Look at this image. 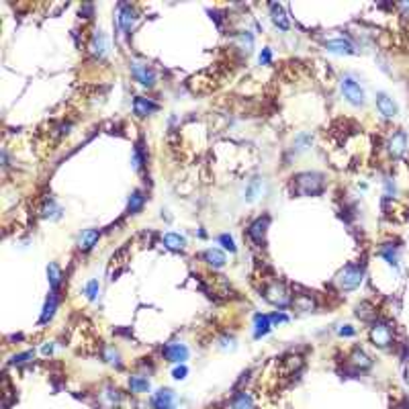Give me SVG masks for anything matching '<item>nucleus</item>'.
Masks as SVG:
<instances>
[{
	"mask_svg": "<svg viewBox=\"0 0 409 409\" xmlns=\"http://www.w3.org/2000/svg\"><path fill=\"white\" fill-rule=\"evenodd\" d=\"M325 180L317 172H303L293 178V190L301 196H315L323 190Z\"/></svg>",
	"mask_w": 409,
	"mask_h": 409,
	"instance_id": "f257e3e1",
	"label": "nucleus"
},
{
	"mask_svg": "<svg viewBox=\"0 0 409 409\" xmlns=\"http://www.w3.org/2000/svg\"><path fill=\"white\" fill-rule=\"evenodd\" d=\"M340 88H342L344 98L350 102V105H354V107H360L362 102H364V90H362L360 82H358V80H356L352 74L342 76V80H340Z\"/></svg>",
	"mask_w": 409,
	"mask_h": 409,
	"instance_id": "f03ea898",
	"label": "nucleus"
},
{
	"mask_svg": "<svg viewBox=\"0 0 409 409\" xmlns=\"http://www.w3.org/2000/svg\"><path fill=\"white\" fill-rule=\"evenodd\" d=\"M338 287L342 289V291H354V289H358L362 284V280H364V270L360 268V266H354V264H350V266H346L340 274H338Z\"/></svg>",
	"mask_w": 409,
	"mask_h": 409,
	"instance_id": "7ed1b4c3",
	"label": "nucleus"
},
{
	"mask_svg": "<svg viewBox=\"0 0 409 409\" xmlns=\"http://www.w3.org/2000/svg\"><path fill=\"white\" fill-rule=\"evenodd\" d=\"M371 340L379 348H389L393 344V330L387 321H375L371 328Z\"/></svg>",
	"mask_w": 409,
	"mask_h": 409,
	"instance_id": "20e7f679",
	"label": "nucleus"
},
{
	"mask_svg": "<svg viewBox=\"0 0 409 409\" xmlns=\"http://www.w3.org/2000/svg\"><path fill=\"white\" fill-rule=\"evenodd\" d=\"M131 74L141 86H153L156 84V72H153L151 66H147L143 62H131Z\"/></svg>",
	"mask_w": 409,
	"mask_h": 409,
	"instance_id": "39448f33",
	"label": "nucleus"
},
{
	"mask_svg": "<svg viewBox=\"0 0 409 409\" xmlns=\"http://www.w3.org/2000/svg\"><path fill=\"white\" fill-rule=\"evenodd\" d=\"M135 21H137V13H135V9H133L131 5L121 3V5H119V17H117L119 27H121L125 33H131Z\"/></svg>",
	"mask_w": 409,
	"mask_h": 409,
	"instance_id": "423d86ee",
	"label": "nucleus"
},
{
	"mask_svg": "<svg viewBox=\"0 0 409 409\" xmlns=\"http://www.w3.org/2000/svg\"><path fill=\"white\" fill-rule=\"evenodd\" d=\"M264 295H266V299H268L272 305H276V307H287V305H289V293H287V289H284L282 284H278V282H272L270 287H266Z\"/></svg>",
	"mask_w": 409,
	"mask_h": 409,
	"instance_id": "0eeeda50",
	"label": "nucleus"
},
{
	"mask_svg": "<svg viewBox=\"0 0 409 409\" xmlns=\"http://www.w3.org/2000/svg\"><path fill=\"white\" fill-rule=\"evenodd\" d=\"M164 358L168 362H178L182 364L186 358H188V348L184 344H168L164 348Z\"/></svg>",
	"mask_w": 409,
	"mask_h": 409,
	"instance_id": "6e6552de",
	"label": "nucleus"
},
{
	"mask_svg": "<svg viewBox=\"0 0 409 409\" xmlns=\"http://www.w3.org/2000/svg\"><path fill=\"white\" fill-rule=\"evenodd\" d=\"M377 109H379V113H381L383 117H387V119H393V117L397 115L395 100H393L389 94H385V92H379V94H377Z\"/></svg>",
	"mask_w": 409,
	"mask_h": 409,
	"instance_id": "1a4fd4ad",
	"label": "nucleus"
},
{
	"mask_svg": "<svg viewBox=\"0 0 409 409\" xmlns=\"http://www.w3.org/2000/svg\"><path fill=\"white\" fill-rule=\"evenodd\" d=\"M270 219L268 217H258L248 229V235L252 237L254 243H264V235H266V227H268Z\"/></svg>",
	"mask_w": 409,
	"mask_h": 409,
	"instance_id": "9d476101",
	"label": "nucleus"
},
{
	"mask_svg": "<svg viewBox=\"0 0 409 409\" xmlns=\"http://www.w3.org/2000/svg\"><path fill=\"white\" fill-rule=\"evenodd\" d=\"M325 49L332 51V54H340V56H352V54H356L354 45H352L348 39H342V37L328 41V43H325Z\"/></svg>",
	"mask_w": 409,
	"mask_h": 409,
	"instance_id": "9b49d317",
	"label": "nucleus"
},
{
	"mask_svg": "<svg viewBox=\"0 0 409 409\" xmlns=\"http://www.w3.org/2000/svg\"><path fill=\"white\" fill-rule=\"evenodd\" d=\"M90 49H92V54H94L96 58H105L107 51H109V37L102 33V31H96V33L92 35Z\"/></svg>",
	"mask_w": 409,
	"mask_h": 409,
	"instance_id": "f8f14e48",
	"label": "nucleus"
},
{
	"mask_svg": "<svg viewBox=\"0 0 409 409\" xmlns=\"http://www.w3.org/2000/svg\"><path fill=\"white\" fill-rule=\"evenodd\" d=\"M174 393L170 391V389H160L156 395L151 397V405H153V409H172V405H174Z\"/></svg>",
	"mask_w": 409,
	"mask_h": 409,
	"instance_id": "ddd939ff",
	"label": "nucleus"
},
{
	"mask_svg": "<svg viewBox=\"0 0 409 409\" xmlns=\"http://www.w3.org/2000/svg\"><path fill=\"white\" fill-rule=\"evenodd\" d=\"M158 109H160V107L156 105V102H151L149 98L137 96V98L133 100V111H135L137 117H147V115H151V113H156Z\"/></svg>",
	"mask_w": 409,
	"mask_h": 409,
	"instance_id": "4468645a",
	"label": "nucleus"
},
{
	"mask_svg": "<svg viewBox=\"0 0 409 409\" xmlns=\"http://www.w3.org/2000/svg\"><path fill=\"white\" fill-rule=\"evenodd\" d=\"M389 151H391V156L393 158H399L401 153L405 151V147H407V135L403 133V131H397V133H393L391 135V139H389Z\"/></svg>",
	"mask_w": 409,
	"mask_h": 409,
	"instance_id": "2eb2a0df",
	"label": "nucleus"
},
{
	"mask_svg": "<svg viewBox=\"0 0 409 409\" xmlns=\"http://www.w3.org/2000/svg\"><path fill=\"white\" fill-rule=\"evenodd\" d=\"M350 362H352V366H356L358 371H366V369H371V366H373L371 356H369L364 350H360V348H356V350L352 352V356H350Z\"/></svg>",
	"mask_w": 409,
	"mask_h": 409,
	"instance_id": "dca6fc26",
	"label": "nucleus"
},
{
	"mask_svg": "<svg viewBox=\"0 0 409 409\" xmlns=\"http://www.w3.org/2000/svg\"><path fill=\"white\" fill-rule=\"evenodd\" d=\"M98 237H100L98 229H84L82 235H80V239H78V248H80L82 252H88V250H92V248L96 246Z\"/></svg>",
	"mask_w": 409,
	"mask_h": 409,
	"instance_id": "f3484780",
	"label": "nucleus"
},
{
	"mask_svg": "<svg viewBox=\"0 0 409 409\" xmlns=\"http://www.w3.org/2000/svg\"><path fill=\"white\" fill-rule=\"evenodd\" d=\"M202 258H204V262H207L209 266H213V268H221V266L225 264V254L219 252L217 248L207 250V252L202 254Z\"/></svg>",
	"mask_w": 409,
	"mask_h": 409,
	"instance_id": "a211bd4d",
	"label": "nucleus"
},
{
	"mask_svg": "<svg viewBox=\"0 0 409 409\" xmlns=\"http://www.w3.org/2000/svg\"><path fill=\"white\" fill-rule=\"evenodd\" d=\"M143 204H145V196H143V192H141V190H133L131 196H129L127 213H129V215H137V213L143 209Z\"/></svg>",
	"mask_w": 409,
	"mask_h": 409,
	"instance_id": "6ab92c4d",
	"label": "nucleus"
},
{
	"mask_svg": "<svg viewBox=\"0 0 409 409\" xmlns=\"http://www.w3.org/2000/svg\"><path fill=\"white\" fill-rule=\"evenodd\" d=\"M56 307H58V297H56V293H51V297L47 299V303H45V307H43V313H41L39 323H47L49 319H54Z\"/></svg>",
	"mask_w": 409,
	"mask_h": 409,
	"instance_id": "aec40b11",
	"label": "nucleus"
},
{
	"mask_svg": "<svg viewBox=\"0 0 409 409\" xmlns=\"http://www.w3.org/2000/svg\"><path fill=\"white\" fill-rule=\"evenodd\" d=\"M256 332H254V336L256 338H262V336H266L268 332H270V328H272V321H270V315H262V313H258L256 315Z\"/></svg>",
	"mask_w": 409,
	"mask_h": 409,
	"instance_id": "412c9836",
	"label": "nucleus"
},
{
	"mask_svg": "<svg viewBox=\"0 0 409 409\" xmlns=\"http://www.w3.org/2000/svg\"><path fill=\"white\" fill-rule=\"evenodd\" d=\"M47 278H49V287H51V291L56 293V291L60 289V284H62V270H60L58 264L51 262V264L47 266Z\"/></svg>",
	"mask_w": 409,
	"mask_h": 409,
	"instance_id": "4be33fe9",
	"label": "nucleus"
},
{
	"mask_svg": "<svg viewBox=\"0 0 409 409\" xmlns=\"http://www.w3.org/2000/svg\"><path fill=\"white\" fill-rule=\"evenodd\" d=\"M262 188H264V182L260 180V178H254V180H250V184H248V188H246V200H256L258 196H262Z\"/></svg>",
	"mask_w": 409,
	"mask_h": 409,
	"instance_id": "5701e85b",
	"label": "nucleus"
},
{
	"mask_svg": "<svg viewBox=\"0 0 409 409\" xmlns=\"http://www.w3.org/2000/svg\"><path fill=\"white\" fill-rule=\"evenodd\" d=\"M164 246H166L168 250L178 252V250H184L186 239H184L180 233H166V235H164Z\"/></svg>",
	"mask_w": 409,
	"mask_h": 409,
	"instance_id": "b1692460",
	"label": "nucleus"
},
{
	"mask_svg": "<svg viewBox=\"0 0 409 409\" xmlns=\"http://www.w3.org/2000/svg\"><path fill=\"white\" fill-rule=\"evenodd\" d=\"M235 45H237V49H241V51H246V54H250L252 47H254V35H252L250 31H241V33H237V37H235Z\"/></svg>",
	"mask_w": 409,
	"mask_h": 409,
	"instance_id": "393cba45",
	"label": "nucleus"
},
{
	"mask_svg": "<svg viewBox=\"0 0 409 409\" xmlns=\"http://www.w3.org/2000/svg\"><path fill=\"white\" fill-rule=\"evenodd\" d=\"M270 11H272V23H274L278 29L287 31V29H289V21H287V15H284L282 7H280V5H272Z\"/></svg>",
	"mask_w": 409,
	"mask_h": 409,
	"instance_id": "a878e982",
	"label": "nucleus"
},
{
	"mask_svg": "<svg viewBox=\"0 0 409 409\" xmlns=\"http://www.w3.org/2000/svg\"><path fill=\"white\" fill-rule=\"evenodd\" d=\"M293 305L297 307L299 311H313V309H315V303H313V299H311L309 295H299V297H295Z\"/></svg>",
	"mask_w": 409,
	"mask_h": 409,
	"instance_id": "bb28decb",
	"label": "nucleus"
},
{
	"mask_svg": "<svg viewBox=\"0 0 409 409\" xmlns=\"http://www.w3.org/2000/svg\"><path fill=\"white\" fill-rule=\"evenodd\" d=\"M381 256L387 260V264L389 266H393V268H399V260H397V250L391 246V243H387V246H383L381 248Z\"/></svg>",
	"mask_w": 409,
	"mask_h": 409,
	"instance_id": "cd10ccee",
	"label": "nucleus"
},
{
	"mask_svg": "<svg viewBox=\"0 0 409 409\" xmlns=\"http://www.w3.org/2000/svg\"><path fill=\"white\" fill-rule=\"evenodd\" d=\"M129 389L133 393H145V391H149V381L143 379V377H131L129 379Z\"/></svg>",
	"mask_w": 409,
	"mask_h": 409,
	"instance_id": "c85d7f7f",
	"label": "nucleus"
},
{
	"mask_svg": "<svg viewBox=\"0 0 409 409\" xmlns=\"http://www.w3.org/2000/svg\"><path fill=\"white\" fill-rule=\"evenodd\" d=\"M356 315L360 317V319H375L377 311H375V307L371 303H360V305L356 307Z\"/></svg>",
	"mask_w": 409,
	"mask_h": 409,
	"instance_id": "c756f323",
	"label": "nucleus"
},
{
	"mask_svg": "<svg viewBox=\"0 0 409 409\" xmlns=\"http://www.w3.org/2000/svg\"><path fill=\"white\" fill-rule=\"evenodd\" d=\"M41 213H43V217H49V219H58L60 217V213H62V209L56 204V200L54 198H49L47 202H45V207L41 209Z\"/></svg>",
	"mask_w": 409,
	"mask_h": 409,
	"instance_id": "7c9ffc66",
	"label": "nucleus"
},
{
	"mask_svg": "<svg viewBox=\"0 0 409 409\" xmlns=\"http://www.w3.org/2000/svg\"><path fill=\"white\" fill-rule=\"evenodd\" d=\"M231 409H254V403H252V397L248 393H239L233 403H231Z\"/></svg>",
	"mask_w": 409,
	"mask_h": 409,
	"instance_id": "2f4dec72",
	"label": "nucleus"
},
{
	"mask_svg": "<svg viewBox=\"0 0 409 409\" xmlns=\"http://www.w3.org/2000/svg\"><path fill=\"white\" fill-rule=\"evenodd\" d=\"M98 291H100V284H98V280H90L86 287H84V295L90 299V301H94L96 297H98Z\"/></svg>",
	"mask_w": 409,
	"mask_h": 409,
	"instance_id": "473e14b6",
	"label": "nucleus"
},
{
	"mask_svg": "<svg viewBox=\"0 0 409 409\" xmlns=\"http://www.w3.org/2000/svg\"><path fill=\"white\" fill-rule=\"evenodd\" d=\"M143 153H141V147L137 145L135 149H133V156H131V164H133V168L135 170H141V166H143Z\"/></svg>",
	"mask_w": 409,
	"mask_h": 409,
	"instance_id": "72a5a7b5",
	"label": "nucleus"
},
{
	"mask_svg": "<svg viewBox=\"0 0 409 409\" xmlns=\"http://www.w3.org/2000/svg\"><path fill=\"white\" fill-rule=\"evenodd\" d=\"M219 243H221L225 250H229V252H235V250H237L235 243H233V239H231V235H227V233L219 235Z\"/></svg>",
	"mask_w": 409,
	"mask_h": 409,
	"instance_id": "f704fd0d",
	"label": "nucleus"
},
{
	"mask_svg": "<svg viewBox=\"0 0 409 409\" xmlns=\"http://www.w3.org/2000/svg\"><path fill=\"white\" fill-rule=\"evenodd\" d=\"M105 358H107V362H111V364H119V354H117L113 348H107V350H105Z\"/></svg>",
	"mask_w": 409,
	"mask_h": 409,
	"instance_id": "c9c22d12",
	"label": "nucleus"
},
{
	"mask_svg": "<svg viewBox=\"0 0 409 409\" xmlns=\"http://www.w3.org/2000/svg\"><path fill=\"white\" fill-rule=\"evenodd\" d=\"M186 375H188V369L182 364V366H178V369H174V373H172V377L176 379V381H182V379H186Z\"/></svg>",
	"mask_w": 409,
	"mask_h": 409,
	"instance_id": "e433bc0d",
	"label": "nucleus"
},
{
	"mask_svg": "<svg viewBox=\"0 0 409 409\" xmlns=\"http://www.w3.org/2000/svg\"><path fill=\"white\" fill-rule=\"evenodd\" d=\"M29 358H33V352H25V354H19V356H15L13 358V364H23V362H27Z\"/></svg>",
	"mask_w": 409,
	"mask_h": 409,
	"instance_id": "4c0bfd02",
	"label": "nucleus"
},
{
	"mask_svg": "<svg viewBox=\"0 0 409 409\" xmlns=\"http://www.w3.org/2000/svg\"><path fill=\"white\" fill-rule=\"evenodd\" d=\"M270 60H272L270 49H268V47H266V49H262V54H260V64H270Z\"/></svg>",
	"mask_w": 409,
	"mask_h": 409,
	"instance_id": "58836bf2",
	"label": "nucleus"
},
{
	"mask_svg": "<svg viewBox=\"0 0 409 409\" xmlns=\"http://www.w3.org/2000/svg\"><path fill=\"white\" fill-rule=\"evenodd\" d=\"M221 346H223V350H233V348H235V340H233V338H223V340H221Z\"/></svg>",
	"mask_w": 409,
	"mask_h": 409,
	"instance_id": "ea45409f",
	"label": "nucleus"
},
{
	"mask_svg": "<svg viewBox=\"0 0 409 409\" xmlns=\"http://www.w3.org/2000/svg\"><path fill=\"white\" fill-rule=\"evenodd\" d=\"M356 332H354V328L352 325H344L342 330H340V336H354Z\"/></svg>",
	"mask_w": 409,
	"mask_h": 409,
	"instance_id": "a19ab883",
	"label": "nucleus"
},
{
	"mask_svg": "<svg viewBox=\"0 0 409 409\" xmlns=\"http://www.w3.org/2000/svg\"><path fill=\"white\" fill-rule=\"evenodd\" d=\"M51 352H54V346H43V354H51Z\"/></svg>",
	"mask_w": 409,
	"mask_h": 409,
	"instance_id": "79ce46f5",
	"label": "nucleus"
}]
</instances>
